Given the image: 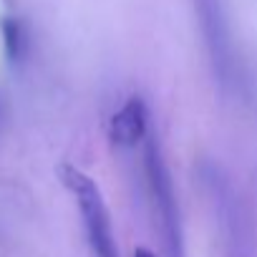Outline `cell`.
<instances>
[{"instance_id": "obj_2", "label": "cell", "mask_w": 257, "mask_h": 257, "mask_svg": "<svg viewBox=\"0 0 257 257\" xmlns=\"http://www.w3.org/2000/svg\"><path fill=\"white\" fill-rule=\"evenodd\" d=\"M58 174H61V182L73 194V199L81 209L86 237H88V244L96 252V257H118L111 214H108V207L103 202L98 184L86 172H81L78 167H71V164H63L58 169Z\"/></svg>"}, {"instance_id": "obj_6", "label": "cell", "mask_w": 257, "mask_h": 257, "mask_svg": "<svg viewBox=\"0 0 257 257\" xmlns=\"http://www.w3.org/2000/svg\"><path fill=\"white\" fill-rule=\"evenodd\" d=\"M134 257H157L152 249H147V247H137L134 249Z\"/></svg>"}, {"instance_id": "obj_1", "label": "cell", "mask_w": 257, "mask_h": 257, "mask_svg": "<svg viewBox=\"0 0 257 257\" xmlns=\"http://www.w3.org/2000/svg\"><path fill=\"white\" fill-rule=\"evenodd\" d=\"M144 172H147V189L154 207V217L159 222V232L164 237V247L169 257H184V234L179 219V204L174 194V182L162 157V149L154 139L147 142L144 149Z\"/></svg>"}, {"instance_id": "obj_4", "label": "cell", "mask_w": 257, "mask_h": 257, "mask_svg": "<svg viewBox=\"0 0 257 257\" xmlns=\"http://www.w3.org/2000/svg\"><path fill=\"white\" fill-rule=\"evenodd\" d=\"M111 139L121 147H134L147 137V106L139 96H132L111 116Z\"/></svg>"}, {"instance_id": "obj_5", "label": "cell", "mask_w": 257, "mask_h": 257, "mask_svg": "<svg viewBox=\"0 0 257 257\" xmlns=\"http://www.w3.org/2000/svg\"><path fill=\"white\" fill-rule=\"evenodd\" d=\"M3 36H6V48H8V53L16 58V56L21 53V31H18V26H16L13 21H6V23H3Z\"/></svg>"}, {"instance_id": "obj_3", "label": "cell", "mask_w": 257, "mask_h": 257, "mask_svg": "<svg viewBox=\"0 0 257 257\" xmlns=\"http://www.w3.org/2000/svg\"><path fill=\"white\" fill-rule=\"evenodd\" d=\"M214 73L219 76V81H229L232 76V38H229V23H227V13L222 0H192Z\"/></svg>"}]
</instances>
